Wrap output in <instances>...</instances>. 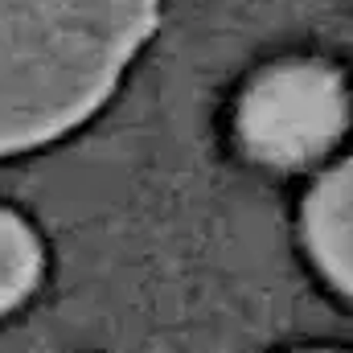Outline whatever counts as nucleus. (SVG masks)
Instances as JSON below:
<instances>
[{
	"label": "nucleus",
	"mask_w": 353,
	"mask_h": 353,
	"mask_svg": "<svg viewBox=\"0 0 353 353\" xmlns=\"http://www.w3.org/2000/svg\"><path fill=\"white\" fill-rule=\"evenodd\" d=\"M304 239L329 283L353 300V157L312 185L304 201Z\"/></svg>",
	"instance_id": "7ed1b4c3"
},
{
	"label": "nucleus",
	"mask_w": 353,
	"mask_h": 353,
	"mask_svg": "<svg viewBox=\"0 0 353 353\" xmlns=\"http://www.w3.org/2000/svg\"><path fill=\"white\" fill-rule=\"evenodd\" d=\"M161 0H0V157L90 119L157 29Z\"/></svg>",
	"instance_id": "f257e3e1"
},
{
	"label": "nucleus",
	"mask_w": 353,
	"mask_h": 353,
	"mask_svg": "<svg viewBox=\"0 0 353 353\" xmlns=\"http://www.w3.org/2000/svg\"><path fill=\"white\" fill-rule=\"evenodd\" d=\"M321 353H329V350H321Z\"/></svg>",
	"instance_id": "39448f33"
},
{
	"label": "nucleus",
	"mask_w": 353,
	"mask_h": 353,
	"mask_svg": "<svg viewBox=\"0 0 353 353\" xmlns=\"http://www.w3.org/2000/svg\"><path fill=\"white\" fill-rule=\"evenodd\" d=\"M41 275L37 234L8 210H0V312L21 304Z\"/></svg>",
	"instance_id": "20e7f679"
},
{
	"label": "nucleus",
	"mask_w": 353,
	"mask_h": 353,
	"mask_svg": "<svg viewBox=\"0 0 353 353\" xmlns=\"http://www.w3.org/2000/svg\"><path fill=\"white\" fill-rule=\"evenodd\" d=\"M350 128V90L321 62L263 70L239 103V140L271 169H300L325 157Z\"/></svg>",
	"instance_id": "f03ea898"
}]
</instances>
